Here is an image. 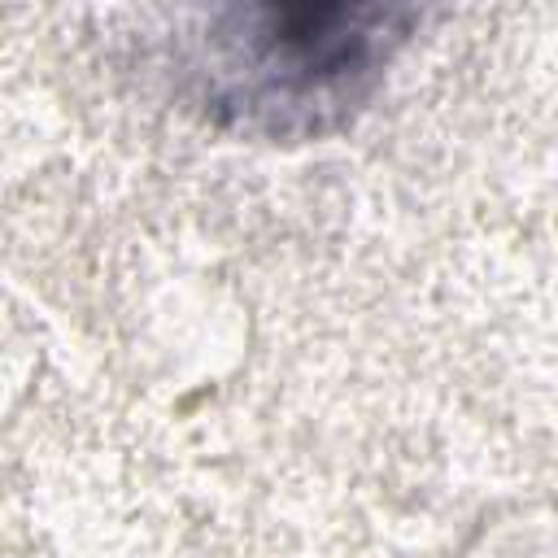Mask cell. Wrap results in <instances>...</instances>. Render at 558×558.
Here are the masks:
<instances>
[{"instance_id": "cell-1", "label": "cell", "mask_w": 558, "mask_h": 558, "mask_svg": "<svg viewBox=\"0 0 558 558\" xmlns=\"http://www.w3.org/2000/svg\"><path fill=\"white\" fill-rule=\"evenodd\" d=\"M401 13L392 9H244L231 13L218 35H209L218 105L244 109V118L270 131L310 126L323 113L353 105L379 74L388 52L401 44Z\"/></svg>"}]
</instances>
